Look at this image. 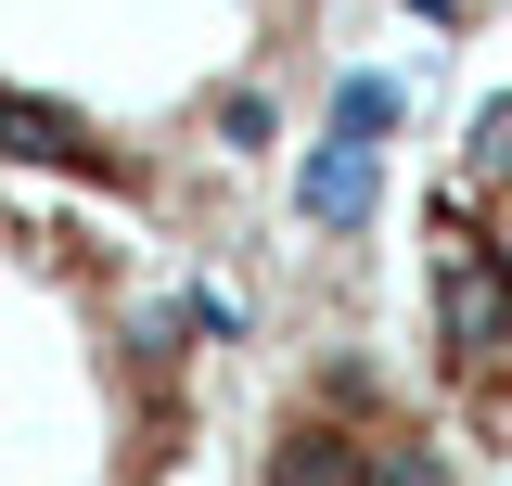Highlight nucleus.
<instances>
[{"label":"nucleus","instance_id":"obj_1","mask_svg":"<svg viewBox=\"0 0 512 486\" xmlns=\"http://www.w3.org/2000/svg\"><path fill=\"white\" fill-rule=\"evenodd\" d=\"M333 26L346 0H0V180L205 269L282 205Z\"/></svg>","mask_w":512,"mask_h":486},{"label":"nucleus","instance_id":"obj_3","mask_svg":"<svg viewBox=\"0 0 512 486\" xmlns=\"http://www.w3.org/2000/svg\"><path fill=\"white\" fill-rule=\"evenodd\" d=\"M397 359L448 410V435L512 474V0L474 90L448 103L436 154L410 180V256H397Z\"/></svg>","mask_w":512,"mask_h":486},{"label":"nucleus","instance_id":"obj_2","mask_svg":"<svg viewBox=\"0 0 512 486\" xmlns=\"http://www.w3.org/2000/svg\"><path fill=\"white\" fill-rule=\"evenodd\" d=\"M218 320L192 256L0 180V486H218Z\"/></svg>","mask_w":512,"mask_h":486},{"label":"nucleus","instance_id":"obj_4","mask_svg":"<svg viewBox=\"0 0 512 486\" xmlns=\"http://www.w3.org/2000/svg\"><path fill=\"white\" fill-rule=\"evenodd\" d=\"M218 486H500V474L448 435V410L410 384V359L372 320H320L269 371Z\"/></svg>","mask_w":512,"mask_h":486}]
</instances>
